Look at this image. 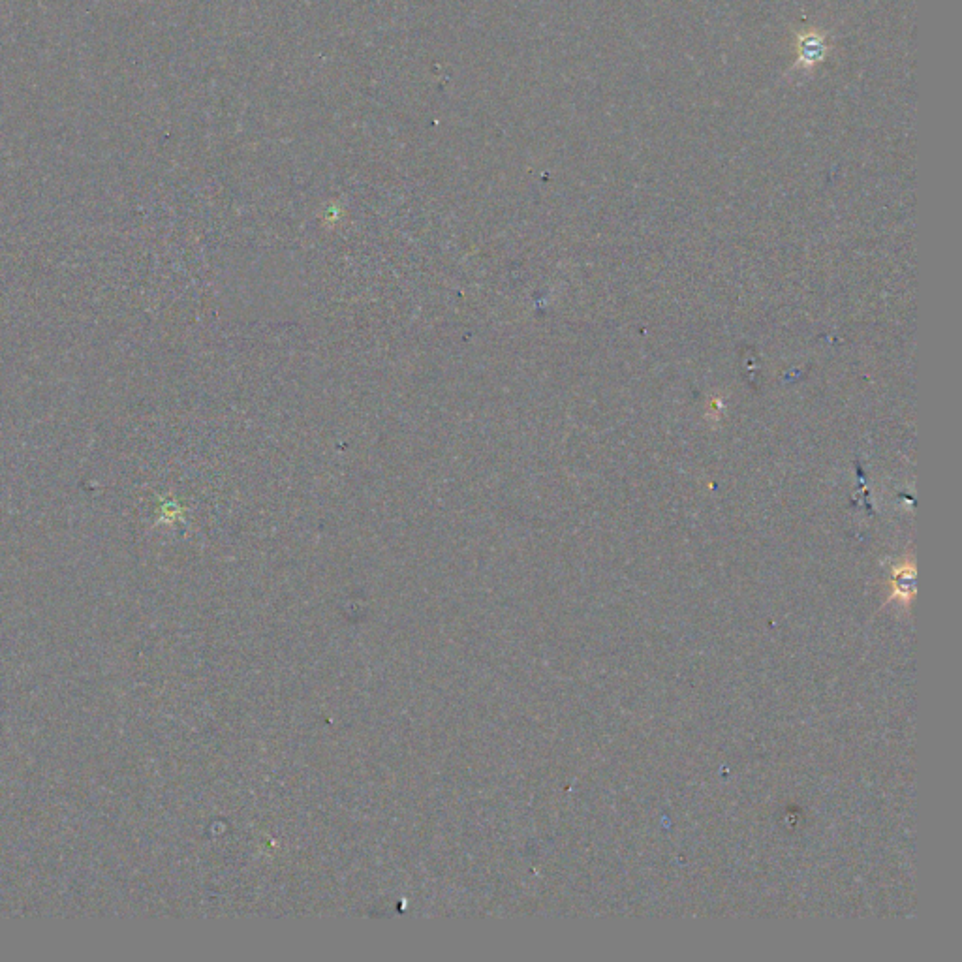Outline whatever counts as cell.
Instances as JSON below:
<instances>
[{
    "label": "cell",
    "mask_w": 962,
    "mask_h": 962,
    "mask_svg": "<svg viewBox=\"0 0 962 962\" xmlns=\"http://www.w3.org/2000/svg\"><path fill=\"white\" fill-rule=\"evenodd\" d=\"M822 49V42H818V40H814V38L810 36L807 42H803V46H801V57H803L807 63H814L816 59H820Z\"/></svg>",
    "instance_id": "7a4b0ae2"
},
{
    "label": "cell",
    "mask_w": 962,
    "mask_h": 962,
    "mask_svg": "<svg viewBox=\"0 0 962 962\" xmlns=\"http://www.w3.org/2000/svg\"><path fill=\"white\" fill-rule=\"evenodd\" d=\"M889 600L900 607H910L916 596V562L912 557L900 559L891 570Z\"/></svg>",
    "instance_id": "6da1fadb"
}]
</instances>
